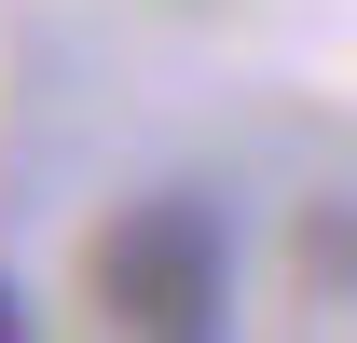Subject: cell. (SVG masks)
<instances>
[{
    "mask_svg": "<svg viewBox=\"0 0 357 343\" xmlns=\"http://www.w3.org/2000/svg\"><path fill=\"white\" fill-rule=\"evenodd\" d=\"M83 289L137 343H220L234 330V206L192 192V178L124 192V206L96 220V247H83Z\"/></svg>",
    "mask_w": 357,
    "mask_h": 343,
    "instance_id": "1",
    "label": "cell"
},
{
    "mask_svg": "<svg viewBox=\"0 0 357 343\" xmlns=\"http://www.w3.org/2000/svg\"><path fill=\"white\" fill-rule=\"evenodd\" d=\"M14 330H28V289H14V275H0V343H14Z\"/></svg>",
    "mask_w": 357,
    "mask_h": 343,
    "instance_id": "2",
    "label": "cell"
}]
</instances>
